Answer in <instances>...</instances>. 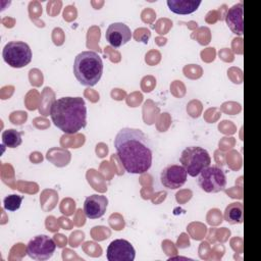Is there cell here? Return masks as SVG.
I'll return each instance as SVG.
<instances>
[{
    "instance_id": "52a82bcc",
    "label": "cell",
    "mask_w": 261,
    "mask_h": 261,
    "mask_svg": "<svg viewBox=\"0 0 261 261\" xmlns=\"http://www.w3.org/2000/svg\"><path fill=\"white\" fill-rule=\"evenodd\" d=\"M56 250L54 240L46 234H39L34 237L27 245L28 255L38 261H45L50 259Z\"/></svg>"
},
{
    "instance_id": "2e32d148",
    "label": "cell",
    "mask_w": 261,
    "mask_h": 261,
    "mask_svg": "<svg viewBox=\"0 0 261 261\" xmlns=\"http://www.w3.org/2000/svg\"><path fill=\"white\" fill-rule=\"evenodd\" d=\"M22 199H23L22 196H19V195H15V194L8 195L3 200V207L8 211H16L17 209H19Z\"/></svg>"
},
{
    "instance_id": "6da1fadb",
    "label": "cell",
    "mask_w": 261,
    "mask_h": 261,
    "mask_svg": "<svg viewBox=\"0 0 261 261\" xmlns=\"http://www.w3.org/2000/svg\"><path fill=\"white\" fill-rule=\"evenodd\" d=\"M123 168L133 174H142L152 165V146L147 135L133 127H122L113 141Z\"/></svg>"
},
{
    "instance_id": "9c48e42d",
    "label": "cell",
    "mask_w": 261,
    "mask_h": 261,
    "mask_svg": "<svg viewBox=\"0 0 261 261\" xmlns=\"http://www.w3.org/2000/svg\"><path fill=\"white\" fill-rule=\"evenodd\" d=\"M188 173L179 164H170L164 167L160 173L161 184L171 190H176L182 187L187 181Z\"/></svg>"
},
{
    "instance_id": "277c9868",
    "label": "cell",
    "mask_w": 261,
    "mask_h": 261,
    "mask_svg": "<svg viewBox=\"0 0 261 261\" xmlns=\"http://www.w3.org/2000/svg\"><path fill=\"white\" fill-rule=\"evenodd\" d=\"M179 162L187 173L195 177L210 165L211 158L206 149L199 146H190L182 150L179 156Z\"/></svg>"
},
{
    "instance_id": "8fae6325",
    "label": "cell",
    "mask_w": 261,
    "mask_h": 261,
    "mask_svg": "<svg viewBox=\"0 0 261 261\" xmlns=\"http://www.w3.org/2000/svg\"><path fill=\"white\" fill-rule=\"evenodd\" d=\"M108 199L104 195L94 194L86 198L84 202V212L87 218L98 219L102 217L106 211Z\"/></svg>"
},
{
    "instance_id": "5bb4252c",
    "label": "cell",
    "mask_w": 261,
    "mask_h": 261,
    "mask_svg": "<svg viewBox=\"0 0 261 261\" xmlns=\"http://www.w3.org/2000/svg\"><path fill=\"white\" fill-rule=\"evenodd\" d=\"M224 219L230 224L242 223L244 219L243 204L241 202H234L226 206L224 210Z\"/></svg>"
},
{
    "instance_id": "ba28073f",
    "label": "cell",
    "mask_w": 261,
    "mask_h": 261,
    "mask_svg": "<svg viewBox=\"0 0 261 261\" xmlns=\"http://www.w3.org/2000/svg\"><path fill=\"white\" fill-rule=\"evenodd\" d=\"M106 257L108 261H133L136 257V251L128 241L117 239L108 245Z\"/></svg>"
},
{
    "instance_id": "30bf717a",
    "label": "cell",
    "mask_w": 261,
    "mask_h": 261,
    "mask_svg": "<svg viewBox=\"0 0 261 261\" xmlns=\"http://www.w3.org/2000/svg\"><path fill=\"white\" fill-rule=\"evenodd\" d=\"M105 38L112 47L119 48L130 41L132 31L123 22H113L107 28Z\"/></svg>"
},
{
    "instance_id": "4fadbf2b",
    "label": "cell",
    "mask_w": 261,
    "mask_h": 261,
    "mask_svg": "<svg viewBox=\"0 0 261 261\" xmlns=\"http://www.w3.org/2000/svg\"><path fill=\"white\" fill-rule=\"evenodd\" d=\"M169 10L176 14H190L195 12L200 4V0H167Z\"/></svg>"
},
{
    "instance_id": "7c38bea8",
    "label": "cell",
    "mask_w": 261,
    "mask_h": 261,
    "mask_svg": "<svg viewBox=\"0 0 261 261\" xmlns=\"http://www.w3.org/2000/svg\"><path fill=\"white\" fill-rule=\"evenodd\" d=\"M225 21L229 30L238 35L242 36L244 33V23H243V3H237L232 5L225 15Z\"/></svg>"
},
{
    "instance_id": "8992f818",
    "label": "cell",
    "mask_w": 261,
    "mask_h": 261,
    "mask_svg": "<svg viewBox=\"0 0 261 261\" xmlns=\"http://www.w3.org/2000/svg\"><path fill=\"white\" fill-rule=\"evenodd\" d=\"M198 185L206 193H218L226 187V175L220 167L209 165L198 174Z\"/></svg>"
},
{
    "instance_id": "9a60e30c",
    "label": "cell",
    "mask_w": 261,
    "mask_h": 261,
    "mask_svg": "<svg viewBox=\"0 0 261 261\" xmlns=\"http://www.w3.org/2000/svg\"><path fill=\"white\" fill-rule=\"evenodd\" d=\"M22 142L21 135L19 132L13 128L5 129L2 133V145L8 148H16Z\"/></svg>"
},
{
    "instance_id": "7a4b0ae2",
    "label": "cell",
    "mask_w": 261,
    "mask_h": 261,
    "mask_svg": "<svg viewBox=\"0 0 261 261\" xmlns=\"http://www.w3.org/2000/svg\"><path fill=\"white\" fill-rule=\"evenodd\" d=\"M50 116L55 126L65 134L73 135L87 124V107L81 97H62L50 107Z\"/></svg>"
},
{
    "instance_id": "5b68a950",
    "label": "cell",
    "mask_w": 261,
    "mask_h": 261,
    "mask_svg": "<svg viewBox=\"0 0 261 261\" xmlns=\"http://www.w3.org/2000/svg\"><path fill=\"white\" fill-rule=\"evenodd\" d=\"M4 61L13 68H21L32 60V50L30 46L21 41L8 42L2 51Z\"/></svg>"
},
{
    "instance_id": "3957f363",
    "label": "cell",
    "mask_w": 261,
    "mask_h": 261,
    "mask_svg": "<svg viewBox=\"0 0 261 261\" xmlns=\"http://www.w3.org/2000/svg\"><path fill=\"white\" fill-rule=\"evenodd\" d=\"M73 73L82 85L88 87L95 86L103 73L102 58L94 51L79 53L73 62Z\"/></svg>"
}]
</instances>
